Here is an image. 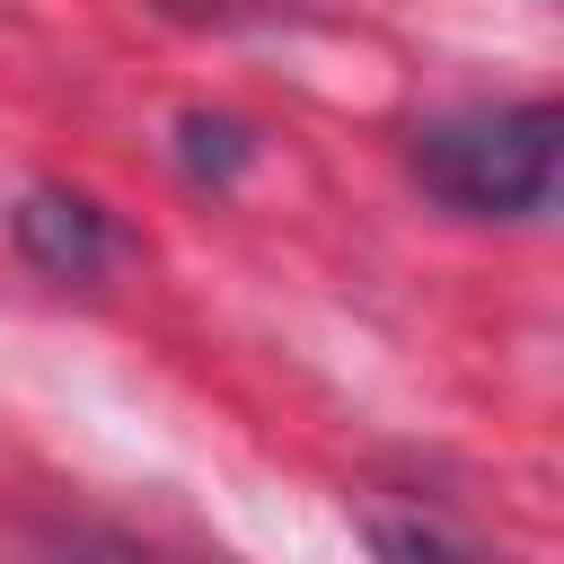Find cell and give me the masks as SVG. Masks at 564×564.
I'll list each match as a JSON object with an SVG mask.
<instances>
[{"label":"cell","instance_id":"6da1fadb","mask_svg":"<svg viewBox=\"0 0 564 564\" xmlns=\"http://www.w3.org/2000/svg\"><path fill=\"white\" fill-rule=\"evenodd\" d=\"M555 150H564V115L546 97L467 106V115H441L414 132V176L467 220H546L555 212Z\"/></svg>","mask_w":564,"mask_h":564},{"label":"cell","instance_id":"7a4b0ae2","mask_svg":"<svg viewBox=\"0 0 564 564\" xmlns=\"http://www.w3.org/2000/svg\"><path fill=\"white\" fill-rule=\"evenodd\" d=\"M9 229H18V256L35 273H53V282H97L115 264V247H123L115 220L88 194H70V185H26L18 212H9Z\"/></svg>","mask_w":564,"mask_h":564},{"label":"cell","instance_id":"3957f363","mask_svg":"<svg viewBox=\"0 0 564 564\" xmlns=\"http://www.w3.org/2000/svg\"><path fill=\"white\" fill-rule=\"evenodd\" d=\"M176 159H185V176L229 185V176L256 159V132H247V123H229V115H185V123H176Z\"/></svg>","mask_w":564,"mask_h":564},{"label":"cell","instance_id":"277c9868","mask_svg":"<svg viewBox=\"0 0 564 564\" xmlns=\"http://www.w3.org/2000/svg\"><path fill=\"white\" fill-rule=\"evenodd\" d=\"M167 18H185V26H238V18H256L264 0H159Z\"/></svg>","mask_w":564,"mask_h":564}]
</instances>
